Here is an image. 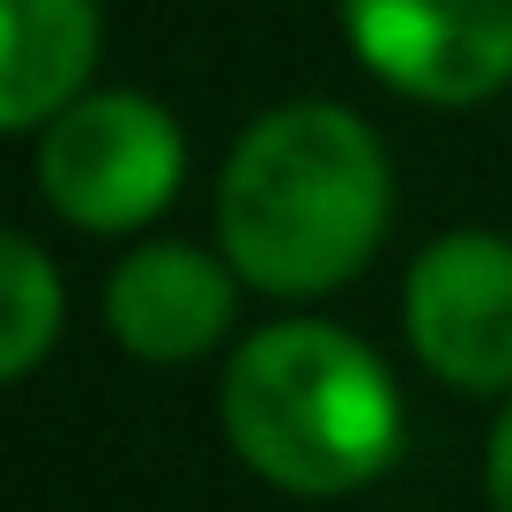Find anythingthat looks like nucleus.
Here are the masks:
<instances>
[{"label": "nucleus", "instance_id": "obj_1", "mask_svg": "<svg viewBox=\"0 0 512 512\" xmlns=\"http://www.w3.org/2000/svg\"><path fill=\"white\" fill-rule=\"evenodd\" d=\"M394 223V156L334 97H290L231 141L216 171V253L245 290L305 312L379 260Z\"/></svg>", "mask_w": 512, "mask_h": 512}, {"label": "nucleus", "instance_id": "obj_2", "mask_svg": "<svg viewBox=\"0 0 512 512\" xmlns=\"http://www.w3.org/2000/svg\"><path fill=\"white\" fill-rule=\"evenodd\" d=\"M216 416L238 468L282 498H357L409 446V409L386 357L357 327L282 312L223 357Z\"/></svg>", "mask_w": 512, "mask_h": 512}, {"label": "nucleus", "instance_id": "obj_3", "mask_svg": "<svg viewBox=\"0 0 512 512\" xmlns=\"http://www.w3.org/2000/svg\"><path fill=\"white\" fill-rule=\"evenodd\" d=\"M186 186V127L149 90H90L38 134V193L67 231L141 238Z\"/></svg>", "mask_w": 512, "mask_h": 512}, {"label": "nucleus", "instance_id": "obj_4", "mask_svg": "<svg viewBox=\"0 0 512 512\" xmlns=\"http://www.w3.org/2000/svg\"><path fill=\"white\" fill-rule=\"evenodd\" d=\"M342 45L379 90L475 112L512 90V0H334Z\"/></svg>", "mask_w": 512, "mask_h": 512}, {"label": "nucleus", "instance_id": "obj_5", "mask_svg": "<svg viewBox=\"0 0 512 512\" xmlns=\"http://www.w3.org/2000/svg\"><path fill=\"white\" fill-rule=\"evenodd\" d=\"M401 334L438 386L512 401V238L483 223L431 238L401 275Z\"/></svg>", "mask_w": 512, "mask_h": 512}, {"label": "nucleus", "instance_id": "obj_6", "mask_svg": "<svg viewBox=\"0 0 512 512\" xmlns=\"http://www.w3.org/2000/svg\"><path fill=\"white\" fill-rule=\"evenodd\" d=\"M238 297L245 282L223 253H208L193 238H141L104 275V334L134 364L179 372V364H201L208 349L231 342Z\"/></svg>", "mask_w": 512, "mask_h": 512}, {"label": "nucleus", "instance_id": "obj_7", "mask_svg": "<svg viewBox=\"0 0 512 512\" xmlns=\"http://www.w3.org/2000/svg\"><path fill=\"white\" fill-rule=\"evenodd\" d=\"M104 8L97 0H0V141L45 134L97 90Z\"/></svg>", "mask_w": 512, "mask_h": 512}, {"label": "nucleus", "instance_id": "obj_8", "mask_svg": "<svg viewBox=\"0 0 512 512\" xmlns=\"http://www.w3.org/2000/svg\"><path fill=\"white\" fill-rule=\"evenodd\" d=\"M60 327H67V282L52 268V253L0 223V386L38 372L60 349Z\"/></svg>", "mask_w": 512, "mask_h": 512}, {"label": "nucleus", "instance_id": "obj_9", "mask_svg": "<svg viewBox=\"0 0 512 512\" xmlns=\"http://www.w3.org/2000/svg\"><path fill=\"white\" fill-rule=\"evenodd\" d=\"M483 505L512 512V401L498 409V423H490V438H483Z\"/></svg>", "mask_w": 512, "mask_h": 512}]
</instances>
